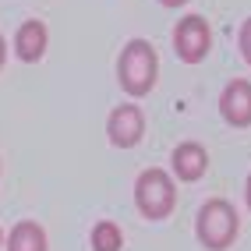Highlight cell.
Listing matches in <instances>:
<instances>
[{
	"label": "cell",
	"mask_w": 251,
	"mask_h": 251,
	"mask_svg": "<svg viewBox=\"0 0 251 251\" xmlns=\"http://www.w3.org/2000/svg\"><path fill=\"white\" fill-rule=\"evenodd\" d=\"M156 71H159L156 50H152V43H145V39H131V43L124 46L121 60H117L121 85H124V92H131V96H145L149 89H152Z\"/></svg>",
	"instance_id": "obj_1"
},
{
	"label": "cell",
	"mask_w": 251,
	"mask_h": 251,
	"mask_svg": "<svg viewBox=\"0 0 251 251\" xmlns=\"http://www.w3.org/2000/svg\"><path fill=\"white\" fill-rule=\"evenodd\" d=\"M198 237L212 251L230 248L233 237H237V212H233V205L223 202V198H209L202 212H198Z\"/></svg>",
	"instance_id": "obj_2"
},
{
	"label": "cell",
	"mask_w": 251,
	"mask_h": 251,
	"mask_svg": "<svg viewBox=\"0 0 251 251\" xmlns=\"http://www.w3.org/2000/svg\"><path fill=\"white\" fill-rule=\"evenodd\" d=\"M135 198H138V209L149 216V220H163V216H170L174 205H177L174 180L166 177L159 166H149V170L138 177V184H135Z\"/></svg>",
	"instance_id": "obj_3"
},
{
	"label": "cell",
	"mask_w": 251,
	"mask_h": 251,
	"mask_svg": "<svg viewBox=\"0 0 251 251\" xmlns=\"http://www.w3.org/2000/svg\"><path fill=\"white\" fill-rule=\"evenodd\" d=\"M174 46H177L180 60L198 64V60L209 53V46H212L209 22L202 18V14H188V18H180L177 28H174Z\"/></svg>",
	"instance_id": "obj_4"
},
{
	"label": "cell",
	"mask_w": 251,
	"mask_h": 251,
	"mask_svg": "<svg viewBox=\"0 0 251 251\" xmlns=\"http://www.w3.org/2000/svg\"><path fill=\"white\" fill-rule=\"evenodd\" d=\"M110 142L113 145H135L142 138V131H145V117L135 103H121V106H113L110 113Z\"/></svg>",
	"instance_id": "obj_5"
},
{
	"label": "cell",
	"mask_w": 251,
	"mask_h": 251,
	"mask_svg": "<svg viewBox=\"0 0 251 251\" xmlns=\"http://www.w3.org/2000/svg\"><path fill=\"white\" fill-rule=\"evenodd\" d=\"M220 110H223V117H226L233 127H248L251 124V81L233 78L230 85L223 89Z\"/></svg>",
	"instance_id": "obj_6"
},
{
	"label": "cell",
	"mask_w": 251,
	"mask_h": 251,
	"mask_svg": "<svg viewBox=\"0 0 251 251\" xmlns=\"http://www.w3.org/2000/svg\"><path fill=\"white\" fill-rule=\"evenodd\" d=\"M46 43H50V32H46V25L39 22V18H28V22H22V28H18V36H14V50H18V57L22 60H39L43 53H46Z\"/></svg>",
	"instance_id": "obj_7"
},
{
	"label": "cell",
	"mask_w": 251,
	"mask_h": 251,
	"mask_svg": "<svg viewBox=\"0 0 251 251\" xmlns=\"http://www.w3.org/2000/svg\"><path fill=\"white\" fill-rule=\"evenodd\" d=\"M205 166H209V156L198 142H180L174 149V174L180 180H198L205 174Z\"/></svg>",
	"instance_id": "obj_8"
},
{
	"label": "cell",
	"mask_w": 251,
	"mask_h": 251,
	"mask_svg": "<svg viewBox=\"0 0 251 251\" xmlns=\"http://www.w3.org/2000/svg\"><path fill=\"white\" fill-rule=\"evenodd\" d=\"M7 251H46V233L39 223L32 220H22L7 233Z\"/></svg>",
	"instance_id": "obj_9"
},
{
	"label": "cell",
	"mask_w": 251,
	"mask_h": 251,
	"mask_svg": "<svg viewBox=\"0 0 251 251\" xmlns=\"http://www.w3.org/2000/svg\"><path fill=\"white\" fill-rule=\"evenodd\" d=\"M121 244H124V233L117 223L103 220L92 226V251H121Z\"/></svg>",
	"instance_id": "obj_10"
},
{
	"label": "cell",
	"mask_w": 251,
	"mask_h": 251,
	"mask_svg": "<svg viewBox=\"0 0 251 251\" xmlns=\"http://www.w3.org/2000/svg\"><path fill=\"white\" fill-rule=\"evenodd\" d=\"M241 53H244V60L251 64V18L241 25Z\"/></svg>",
	"instance_id": "obj_11"
},
{
	"label": "cell",
	"mask_w": 251,
	"mask_h": 251,
	"mask_svg": "<svg viewBox=\"0 0 251 251\" xmlns=\"http://www.w3.org/2000/svg\"><path fill=\"white\" fill-rule=\"evenodd\" d=\"M4 57H7V46H4V36H0V68H4Z\"/></svg>",
	"instance_id": "obj_12"
},
{
	"label": "cell",
	"mask_w": 251,
	"mask_h": 251,
	"mask_svg": "<svg viewBox=\"0 0 251 251\" xmlns=\"http://www.w3.org/2000/svg\"><path fill=\"white\" fill-rule=\"evenodd\" d=\"M244 195H248V209H251V177H248V184H244Z\"/></svg>",
	"instance_id": "obj_13"
},
{
	"label": "cell",
	"mask_w": 251,
	"mask_h": 251,
	"mask_svg": "<svg viewBox=\"0 0 251 251\" xmlns=\"http://www.w3.org/2000/svg\"><path fill=\"white\" fill-rule=\"evenodd\" d=\"M163 4H166V7H180V4H184V0H163Z\"/></svg>",
	"instance_id": "obj_14"
}]
</instances>
